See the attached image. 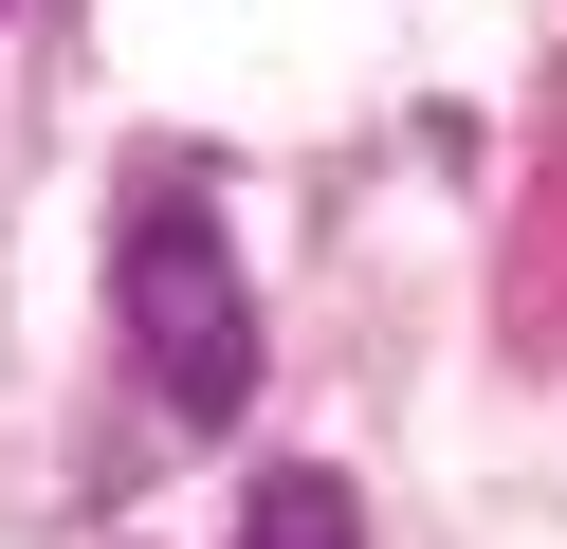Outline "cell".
I'll list each match as a JSON object with an SVG mask.
<instances>
[{"label": "cell", "mask_w": 567, "mask_h": 549, "mask_svg": "<svg viewBox=\"0 0 567 549\" xmlns=\"http://www.w3.org/2000/svg\"><path fill=\"white\" fill-rule=\"evenodd\" d=\"M111 312H128V366H147L165 421L220 439L238 403H257V293H238V238H220V202H202L184 165L128 202V238H111Z\"/></svg>", "instance_id": "1"}, {"label": "cell", "mask_w": 567, "mask_h": 549, "mask_svg": "<svg viewBox=\"0 0 567 549\" xmlns=\"http://www.w3.org/2000/svg\"><path fill=\"white\" fill-rule=\"evenodd\" d=\"M238 549H367V495H348L330 458H257V495H238Z\"/></svg>", "instance_id": "2"}]
</instances>
